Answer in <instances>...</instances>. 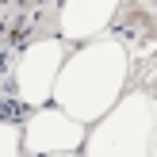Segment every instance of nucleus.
<instances>
[{
  "mask_svg": "<svg viewBox=\"0 0 157 157\" xmlns=\"http://www.w3.org/2000/svg\"><path fill=\"white\" fill-rule=\"evenodd\" d=\"M123 84H127V50L115 38H100L61 61V73L54 81V100L73 119L96 123L119 104Z\"/></svg>",
  "mask_w": 157,
  "mask_h": 157,
  "instance_id": "1",
  "label": "nucleus"
},
{
  "mask_svg": "<svg viewBox=\"0 0 157 157\" xmlns=\"http://www.w3.org/2000/svg\"><path fill=\"white\" fill-rule=\"evenodd\" d=\"M153 138L157 100L150 92H130V96H119V104L88 134L84 157H153Z\"/></svg>",
  "mask_w": 157,
  "mask_h": 157,
  "instance_id": "2",
  "label": "nucleus"
},
{
  "mask_svg": "<svg viewBox=\"0 0 157 157\" xmlns=\"http://www.w3.org/2000/svg\"><path fill=\"white\" fill-rule=\"evenodd\" d=\"M61 42L58 38H46L23 50L19 69H15V92H19L23 104H46V96H54V81L61 73Z\"/></svg>",
  "mask_w": 157,
  "mask_h": 157,
  "instance_id": "3",
  "label": "nucleus"
},
{
  "mask_svg": "<svg viewBox=\"0 0 157 157\" xmlns=\"http://www.w3.org/2000/svg\"><path fill=\"white\" fill-rule=\"evenodd\" d=\"M81 142H84V123L73 119L69 111H61V107L35 111L31 123H27V134H23V146L35 157H42V153H73Z\"/></svg>",
  "mask_w": 157,
  "mask_h": 157,
  "instance_id": "4",
  "label": "nucleus"
},
{
  "mask_svg": "<svg viewBox=\"0 0 157 157\" xmlns=\"http://www.w3.org/2000/svg\"><path fill=\"white\" fill-rule=\"evenodd\" d=\"M119 0H65L61 8V35L65 38H92L111 23Z\"/></svg>",
  "mask_w": 157,
  "mask_h": 157,
  "instance_id": "5",
  "label": "nucleus"
},
{
  "mask_svg": "<svg viewBox=\"0 0 157 157\" xmlns=\"http://www.w3.org/2000/svg\"><path fill=\"white\" fill-rule=\"evenodd\" d=\"M19 146H23L19 130L12 123H0V157H19Z\"/></svg>",
  "mask_w": 157,
  "mask_h": 157,
  "instance_id": "6",
  "label": "nucleus"
},
{
  "mask_svg": "<svg viewBox=\"0 0 157 157\" xmlns=\"http://www.w3.org/2000/svg\"><path fill=\"white\" fill-rule=\"evenodd\" d=\"M42 157H73V153H42Z\"/></svg>",
  "mask_w": 157,
  "mask_h": 157,
  "instance_id": "7",
  "label": "nucleus"
},
{
  "mask_svg": "<svg viewBox=\"0 0 157 157\" xmlns=\"http://www.w3.org/2000/svg\"><path fill=\"white\" fill-rule=\"evenodd\" d=\"M153 157H157V138H153Z\"/></svg>",
  "mask_w": 157,
  "mask_h": 157,
  "instance_id": "8",
  "label": "nucleus"
}]
</instances>
